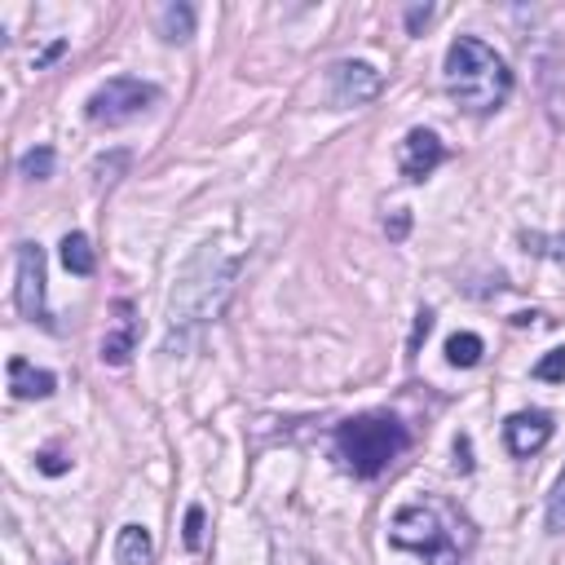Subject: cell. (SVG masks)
Masks as SVG:
<instances>
[{"mask_svg":"<svg viewBox=\"0 0 565 565\" xmlns=\"http://www.w3.org/2000/svg\"><path fill=\"white\" fill-rule=\"evenodd\" d=\"M239 256H226L217 243H203L177 274L173 282V297H168V323H173V336H168V353L181 349L199 327H208L217 318L230 301V288L239 278Z\"/></svg>","mask_w":565,"mask_h":565,"instance_id":"cell-1","label":"cell"},{"mask_svg":"<svg viewBox=\"0 0 565 565\" xmlns=\"http://www.w3.org/2000/svg\"><path fill=\"white\" fill-rule=\"evenodd\" d=\"M442 80H447L451 102L460 111H468V115H494L508 102V93H513L508 62L494 53L486 40H477V36L451 40L447 62H442Z\"/></svg>","mask_w":565,"mask_h":565,"instance_id":"cell-2","label":"cell"},{"mask_svg":"<svg viewBox=\"0 0 565 565\" xmlns=\"http://www.w3.org/2000/svg\"><path fill=\"white\" fill-rule=\"evenodd\" d=\"M406 447H411L406 424L389 411H363V415L336 424V451H340L344 468L363 481L380 477Z\"/></svg>","mask_w":565,"mask_h":565,"instance_id":"cell-3","label":"cell"},{"mask_svg":"<svg viewBox=\"0 0 565 565\" xmlns=\"http://www.w3.org/2000/svg\"><path fill=\"white\" fill-rule=\"evenodd\" d=\"M393 548L402 552H415L429 565H460V548H455V535L442 526V517L424 504H411V508H398L393 517Z\"/></svg>","mask_w":565,"mask_h":565,"instance_id":"cell-4","label":"cell"},{"mask_svg":"<svg viewBox=\"0 0 565 565\" xmlns=\"http://www.w3.org/2000/svg\"><path fill=\"white\" fill-rule=\"evenodd\" d=\"M155 102H160V89H155V85L133 80V76H115V80H106L102 89L89 93L85 115H89V124L120 128V124H128V120H137V115H147Z\"/></svg>","mask_w":565,"mask_h":565,"instance_id":"cell-5","label":"cell"},{"mask_svg":"<svg viewBox=\"0 0 565 565\" xmlns=\"http://www.w3.org/2000/svg\"><path fill=\"white\" fill-rule=\"evenodd\" d=\"M380 89H385V76L372 66V62H359V58H344V62H336L331 71H327V98H331V106H367V102H376L380 98Z\"/></svg>","mask_w":565,"mask_h":565,"instance_id":"cell-6","label":"cell"},{"mask_svg":"<svg viewBox=\"0 0 565 565\" xmlns=\"http://www.w3.org/2000/svg\"><path fill=\"white\" fill-rule=\"evenodd\" d=\"M14 301H18L23 318H32L40 327H53L49 305H45V248L40 243H18V288H14Z\"/></svg>","mask_w":565,"mask_h":565,"instance_id":"cell-7","label":"cell"},{"mask_svg":"<svg viewBox=\"0 0 565 565\" xmlns=\"http://www.w3.org/2000/svg\"><path fill=\"white\" fill-rule=\"evenodd\" d=\"M447 164V147H442V137L434 128H411L402 137V147H398V168L406 181H424V177H434V168Z\"/></svg>","mask_w":565,"mask_h":565,"instance_id":"cell-8","label":"cell"},{"mask_svg":"<svg viewBox=\"0 0 565 565\" xmlns=\"http://www.w3.org/2000/svg\"><path fill=\"white\" fill-rule=\"evenodd\" d=\"M552 442V415L548 411H517V415H508V424H504V447L513 451V455H535V451H543Z\"/></svg>","mask_w":565,"mask_h":565,"instance_id":"cell-9","label":"cell"},{"mask_svg":"<svg viewBox=\"0 0 565 565\" xmlns=\"http://www.w3.org/2000/svg\"><path fill=\"white\" fill-rule=\"evenodd\" d=\"M137 336H141V323H137V314H133V305L120 301V305H115V327L106 331L98 359H102L106 367H124V363L133 359V349H137Z\"/></svg>","mask_w":565,"mask_h":565,"instance_id":"cell-10","label":"cell"},{"mask_svg":"<svg viewBox=\"0 0 565 565\" xmlns=\"http://www.w3.org/2000/svg\"><path fill=\"white\" fill-rule=\"evenodd\" d=\"M58 389V376L45 372V367H32L27 359H10V393L32 402V398H53Z\"/></svg>","mask_w":565,"mask_h":565,"instance_id":"cell-11","label":"cell"},{"mask_svg":"<svg viewBox=\"0 0 565 565\" xmlns=\"http://www.w3.org/2000/svg\"><path fill=\"white\" fill-rule=\"evenodd\" d=\"M155 561V539L147 526L128 522L120 535H115V565H151Z\"/></svg>","mask_w":565,"mask_h":565,"instance_id":"cell-12","label":"cell"},{"mask_svg":"<svg viewBox=\"0 0 565 565\" xmlns=\"http://www.w3.org/2000/svg\"><path fill=\"white\" fill-rule=\"evenodd\" d=\"M62 265H66L71 274H80V278H89V274L98 269V256H93V248H89V239H85L80 230H71V235L62 239Z\"/></svg>","mask_w":565,"mask_h":565,"instance_id":"cell-13","label":"cell"},{"mask_svg":"<svg viewBox=\"0 0 565 565\" xmlns=\"http://www.w3.org/2000/svg\"><path fill=\"white\" fill-rule=\"evenodd\" d=\"M481 353H486V340H481L477 331H455V336L447 340V363H451V367H477Z\"/></svg>","mask_w":565,"mask_h":565,"instance_id":"cell-14","label":"cell"},{"mask_svg":"<svg viewBox=\"0 0 565 565\" xmlns=\"http://www.w3.org/2000/svg\"><path fill=\"white\" fill-rule=\"evenodd\" d=\"M160 36H164L168 45H186V40L194 36V10H190V5H168V10H160Z\"/></svg>","mask_w":565,"mask_h":565,"instance_id":"cell-15","label":"cell"},{"mask_svg":"<svg viewBox=\"0 0 565 565\" xmlns=\"http://www.w3.org/2000/svg\"><path fill=\"white\" fill-rule=\"evenodd\" d=\"M522 248L530 256H548V261H565V235H543V230H522Z\"/></svg>","mask_w":565,"mask_h":565,"instance_id":"cell-16","label":"cell"},{"mask_svg":"<svg viewBox=\"0 0 565 565\" xmlns=\"http://www.w3.org/2000/svg\"><path fill=\"white\" fill-rule=\"evenodd\" d=\"M18 173H23L27 181H45V177H53V147H36V151H27V155L18 160Z\"/></svg>","mask_w":565,"mask_h":565,"instance_id":"cell-17","label":"cell"},{"mask_svg":"<svg viewBox=\"0 0 565 565\" xmlns=\"http://www.w3.org/2000/svg\"><path fill=\"white\" fill-rule=\"evenodd\" d=\"M535 380L543 385H565V349H552L535 363Z\"/></svg>","mask_w":565,"mask_h":565,"instance_id":"cell-18","label":"cell"},{"mask_svg":"<svg viewBox=\"0 0 565 565\" xmlns=\"http://www.w3.org/2000/svg\"><path fill=\"white\" fill-rule=\"evenodd\" d=\"M548 530H552V535H565V468H561L552 494H548Z\"/></svg>","mask_w":565,"mask_h":565,"instance_id":"cell-19","label":"cell"},{"mask_svg":"<svg viewBox=\"0 0 565 565\" xmlns=\"http://www.w3.org/2000/svg\"><path fill=\"white\" fill-rule=\"evenodd\" d=\"M181 539H186V548H190V552H199V548H203V508H199V504H190V508H186V535H181Z\"/></svg>","mask_w":565,"mask_h":565,"instance_id":"cell-20","label":"cell"},{"mask_svg":"<svg viewBox=\"0 0 565 565\" xmlns=\"http://www.w3.org/2000/svg\"><path fill=\"white\" fill-rule=\"evenodd\" d=\"M36 468L49 473V477H62V473L71 468V460H62L58 451H40V455H36Z\"/></svg>","mask_w":565,"mask_h":565,"instance_id":"cell-21","label":"cell"},{"mask_svg":"<svg viewBox=\"0 0 565 565\" xmlns=\"http://www.w3.org/2000/svg\"><path fill=\"white\" fill-rule=\"evenodd\" d=\"M429 18H434V5H411V10H406V32L419 36L424 27H429Z\"/></svg>","mask_w":565,"mask_h":565,"instance_id":"cell-22","label":"cell"},{"mask_svg":"<svg viewBox=\"0 0 565 565\" xmlns=\"http://www.w3.org/2000/svg\"><path fill=\"white\" fill-rule=\"evenodd\" d=\"M434 331V310H419V318H415V336H411V349H419V340Z\"/></svg>","mask_w":565,"mask_h":565,"instance_id":"cell-23","label":"cell"},{"mask_svg":"<svg viewBox=\"0 0 565 565\" xmlns=\"http://www.w3.org/2000/svg\"><path fill=\"white\" fill-rule=\"evenodd\" d=\"M455 468L473 473V447H468V438H455Z\"/></svg>","mask_w":565,"mask_h":565,"instance_id":"cell-24","label":"cell"},{"mask_svg":"<svg viewBox=\"0 0 565 565\" xmlns=\"http://www.w3.org/2000/svg\"><path fill=\"white\" fill-rule=\"evenodd\" d=\"M406 226H411V217H406V212H398L393 226H389V235H393V239H402V235H406Z\"/></svg>","mask_w":565,"mask_h":565,"instance_id":"cell-25","label":"cell"}]
</instances>
